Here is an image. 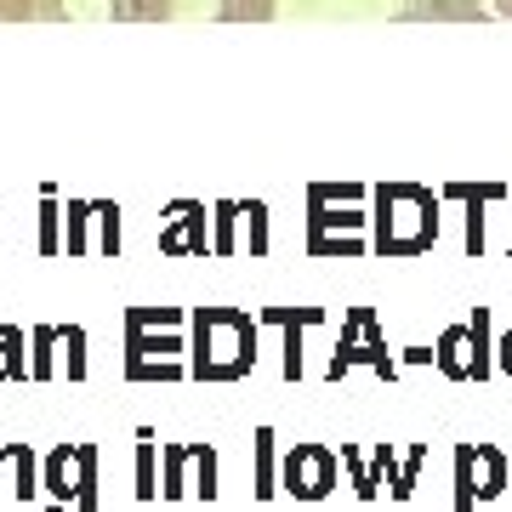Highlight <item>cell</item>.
Here are the masks:
<instances>
[{"label": "cell", "instance_id": "14", "mask_svg": "<svg viewBox=\"0 0 512 512\" xmlns=\"http://www.w3.org/2000/svg\"><path fill=\"white\" fill-rule=\"evenodd\" d=\"M325 308H268L262 313V325H279L285 330V382L302 376V325H319Z\"/></svg>", "mask_w": 512, "mask_h": 512}, {"label": "cell", "instance_id": "8", "mask_svg": "<svg viewBox=\"0 0 512 512\" xmlns=\"http://www.w3.org/2000/svg\"><path fill=\"white\" fill-rule=\"evenodd\" d=\"M507 495V456L490 444H461L456 450V512H473L478 501Z\"/></svg>", "mask_w": 512, "mask_h": 512}, {"label": "cell", "instance_id": "20", "mask_svg": "<svg viewBox=\"0 0 512 512\" xmlns=\"http://www.w3.org/2000/svg\"><path fill=\"white\" fill-rule=\"evenodd\" d=\"M421 461H427V444H410V450L399 456V473H393V501H410V495H416Z\"/></svg>", "mask_w": 512, "mask_h": 512}, {"label": "cell", "instance_id": "3", "mask_svg": "<svg viewBox=\"0 0 512 512\" xmlns=\"http://www.w3.org/2000/svg\"><path fill=\"white\" fill-rule=\"evenodd\" d=\"M183 308H126V382H177L188 365H177L183 348Z\"/></svg>", "mask_w": 512, "mask_h": 512}, {"label": "cell", "instance_id": "23", "mask_svg": "<svg viewBox=\"0 0 512 512\" xmlns=\"http://www.w3.org/2000/svg\"><path fill=\"white\" fill-rule=\"evenodd\" d=\"M234 222H239V205L222 200L217 205V239H211V251H217V256H234L239 251V245H234Z\"/></svg>", "mask_w": 512, "mask_h": 512}, {"label": "cell", "instance_id": "10", "mask_svg": "<svg viewBox=\"0 0 512 512\" xmlns=\"http://www.w3.org/2000/svg\"><path fill=\"white\" fill-rule=\"evenodd\" d=\"M342 478V456L325 450V444H296L285 456V473H279V490L296 495V501H325Z\"/></svg>", "mask_w": 512, "mask_h": 512}, {"label": "cell", "instance_id": "13", "mask_svg": "<svg viewBox=\"0 0 512 512\" xmlns=\"http://www.w3.org/2000/svg\"><path fill=\"white\" fill-rule=\"evenodd\" d=\"M35 484H40L35 444H0V501H6V495L35 501Z\"/></svg>", "mask_w": 512, "mask_h": 512}, {"label": "cell", "instance_id": "29", "mask_svg": "<svg viewBox=\"0 0 512 512\" xmlns=\"http://www.w3.org/2000/svg\"><path fill=\"white\" fill-rule=\"evenodd\" d=\"M495 12H501V18H512V0H495Z\"/></svg>", "mask_w": 512, "mask_h": 512}, {"label": "cell", "instance_id": "30", "mask_svg": "<svg viewBox=\"0 0 512 512\" xmlns=\"http://www.w3.org/2000/svg\"><path fill=\"white\" fill-rule=\"evenodd\" d=\"M507 256H512V245H507Z\"/></svg>", "mask_w": 512, "mask_h": 512}, {"label": "cell", "instance_id": "7", "mask_svg": "<svg viewBox=\"0 0 512 512\" xmlns=\"http://www.w3.org/2000/svg\"><path fill=\"white\" fill-rule=\"evenodd\" d=\"M160 467H165V484H160L165 501H183V495L211 501L217 495V450L211 444H165Z\"/></svg>", "mask_w": 512, "mask_h": 512}, {"label": "cell", "instance_id": "4", "mask_svg": "<svg viewBox=\"0 0 512 512\" xmlns=\"http://www.w3.org/2000/svg\"><path fill=\"white\" fill-rule=\"evenodd\" d=\"M120 23H268L274 0H114Z\"/></svg>", "mask_w": 512, "mask_h": 512}, {"label": "cell", "instance_id": "5", "mask_svg": "<svg viewBox=\"0 0 512 512\" xmlns=\"http://www.w3.org/2000/svg\"><path fill=\"white\" fill-rule=\"evenodd\" d=\"M40 473L52 490L46 512H97V444H57Z\"/></svg>", "mask_w": 512, "mask_h": 512}, {"label": "cell", "instance_id": "25", "mask_svg": "<svg viewBox=\"0 0 512 512\" xmlns=\"http://www.w3.org/2000/svg\"><path fill=\"white\" fill-rule=\"evenodd\" d=\"M97 217H103V245H97V251L120 256V211H114V205H97Z\"/></svg>", "mask_w": 512, "mask_h": 512}, {"label": "cell", "instance_id": "19", "mask_svg": "<svg viewBox=\"0 0 512 512\" xmlns=\"http://www.w3.org/2000/svg\"><path fill=\"white\" fill-rule=\"evenodd\" d=\"M29 365H23V330L0 325V382H23Z\"/></svg>", "mask_w": 512, "mask_h": 512}, {"label": "cell", "instance_id": "26", "mask_svg": "<svg viewBox=\"0 0 512 512\" xmlns=\"http://www.w3.org/2000/svg\"><path fill=\"white\" fill-rule=\"evenodd\" d=\"M63 251V234H57V205H46V217H40V256H57Z\"/></svg>", "mask_w": 512, "mask_h": 512}, {"label": "cell", "instance_id": "6", "mask_svg": "<svg viewBox=\"0 0 512 512\" xmlns=\"http://www.w3.org/2000/svg\"><path fill=\"white\" fill-rule=\"evenodd\" d=\"M353 365H370L376 376H399V365L387 359V342H382V319H376V308H348V319H342V342H336V359H330V382H342Z\"/></svg>", "mask_w": 512, "mask_h": 512}, {"label": "cell", "instance_id": "12", "mask_svg": "<svg viewBox=\"0 0 512 512\" xmlns=\"http://www.w3.org/2000/svg\"><path fill=\"white\" fill-rule=\"evenodd\" d=\"M433 365L450 376V382H484L490 376V365L478 359V342H473V319L467 325H450L439 336V348H433Z\"/></svg>", "mask_w": 512, "mask_h": 512}, {"label": "cell", "instance_id": "21", "mask_svg": "<svg viewBox=\"0 0 512 512\" xmlns=\"http://www.w3.org/2000/svg\"><path fill=\"white\" fill-rule=\"evenodd\" d=\"M137 495H143V501H154V495H160V484H154V433H137Z\"/></svg>", "mask_w": 512, "mask_h": 512}, {"label": "cell", "instance_id": "16", "mask_svg": "<svg viewBox=\"0 0 512 512\" xmlns=\"http://www.w3.org/2000/svg\"><path fill=\"white\" fill-rule=\"evenodd\" d=\"M63 0H0V23H57Z\"/></svg>", "mask_w": 512, "mask_h": 512}, {"label": "cell", "instance_id": "18", "mask_svg": "<svg viewBox=\"0 0 512 512\" xmlns=\"http://www.w3.org/2000/svg\"><path fill=\"white\" fill-rule=\"evenodd\" d=\"M256 495L268 501V495H279V478H274V427H256Z\"/></svg>", "mask_w": 512, "mask_h": 512}, {"label": "cell", "instance_id": "22", "mask_svg": "<svg viewBox=\"0 0 512 512\" xmlns=\"http://www.w3.org/2000/svg\"><path fill=\"white\" fill-rule=\"evenodd\" d=\"M86 222H92V205L69 200V239H63V251L69 256H86L92 245H86Z\"/></svg>", "mask_w": 512, "mask_h": 512}, {"label": "cell", "instance_id": "2", "mask_svg": "<svg viewBox=\"0 0 512 512\" xmlns=\"http://www.w3.org/2000/svg\"><path fill=\"white\" fill-rule=\"evenodd\" d=\"M376 256H427L439 245V200L421 183H382L376 188Z\"/></svg>", "mask_w": 512, "mask_h": 512}, {"label": "cell", "instance_id": "15", "mask_svg": "<svg viewBox=\"0 0 512 512\" xmlns=\"http://www.w3.org/2000/svg\"><path fill=\"white\" fill-rule=\"evenodd\" d=\"M444 194H450V200H456V194H467V200H473V217H467V256H478V251H484V217H478V205H484V200H501V183H490V188L450 183Z\"/></svg>", "mask_w": 512, "mask_h": 512}, {"label": "cell", "instance_id": "24", "mask_svg": "<svg viewBox=\"0 0 512 512\" xmlns=\"http://www.w3.org/2000/svg\"><path fill=\"white\" fill-rule=\"evenodd\" d=\"M63 342H69V382H80V376H86V330L80 325H57V348H63Z\"/></svg>", "mask_w": 512, "mask_h": 512}, {"label": "cell", "instance_id": "11", "mask_svg": "<svg viewBox=\"0 0 512 512\" xmlns=\"http://www.w3.org/2000/svg\"><path fill=\"white\" fill-rule=\"evenodd\" d=\"M211 239H205V205L200 200H177L160 222V256H205Z\"/></svg>", "mask_w": 512, "mask_h": 512}, {"label": "cell", "instance_id": "9", "mask_svg": "<svg viewBox=\"0 0 512 512\" xmlns=\"http://www.w3.org/2000/svg\"><path fill=\"white\" fill-rule=\"evenodd\" d=\"M308 256H359L365 251V239H359V228H365V211H330V200L319 194V188H308Z\"/></svg>", "mask_w": 512, "mask_h": 512}, {"label": "cell", "instance_id": "27", "mask_svg": "<svg viewBox=\"0 0 512 512\" xmlns=\"http://www.w3.org/2000/svg\"><path fill=\"white\" fill-rule=\"evenodd\" d=\"M245 217H251V256L268 251V217H262V205H245Z\"/></svg>", "mask_w": 512, "mask_h": 512}, {"label": "cell", "instance_id": "17", "mask_svg": "<svg viewBox=\"0 0 512 512\" xmlns=\"http://www.w3.org/2000/svg\"><path fill=\"white\" fill-rule=\"evenodd\" d=\"M29 376H35V382H52L57 376V365H52V348H57V325H35L29 330Z\"/></svg>", "mask_w": 512, "mask_h": 512}, {"label": "cell", "instance_id": "28", "mask_svg": "<svg viewBox=\"0 0 512 512\" xmlns=\"http://www.w3.org/2000/svg\"><path fill=\"white\" fill-rule=\"evenodd\" d=\"M501 370H507V376H512V330H507V336H501Z\"/></svg>", "mask_w": 512, "mask_h": 512}, {"label": "cell", "instance_id": "1", "mask_svg": "<svg viewBox=\"0 0 512 512\" xmlns=\"http://www.w3.org/2000/svg\"><path fill=\"white\" fill-rule=\"evenodd\" d=\"M256 370V319L245 308H194V382H239Z\"/></svg>", "mask_w": 512, "mask_h": 512}]
</instances>
